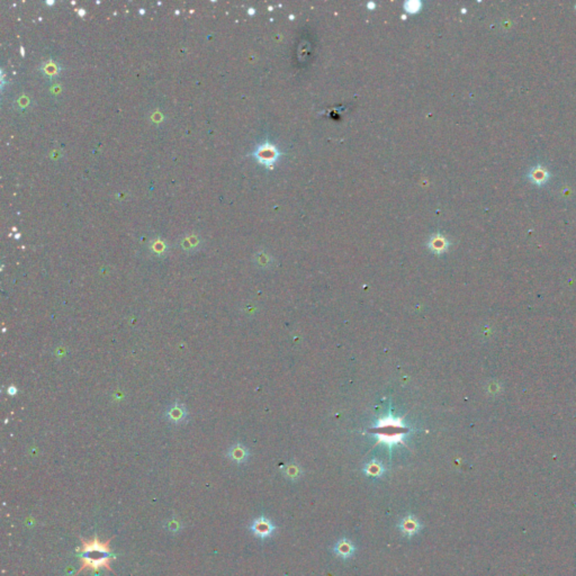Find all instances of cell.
<instances>
[{
    "label": "cell",
    "instance_id": "obj_1",
    "mask_svg": "<svg viewBox=\"0 0 576 576\" xmlns=\"http://www.w3.org/2000/svg\"><path fill=\"white\" fill-rule=\"evenodd\" d=\"M80 539L83 547L78 549V552L80 553L79 558L81 562L78 574L85 570L96 571L102 567L111 571L110 562L114 559V556L110 553L109 548L110 539L105 542L100 541L97 537L91 540H85L84 538H80Z\"/></svg>",
    "mask_w": 576,
    "mask_h": 576
},
{
    "label": "cell",
    "instance_id": "obj_2",
    "mask_svg": "<svg viewBox=\"0 0 576 576\" xmlns=\"http://www.w3.org/2000/svg\"><path fill=\"white\" fill-rule=\"evenodd\" d=\"M249 529L254 533L255 537H257L261 540H265L274 536L275 530H276V526H275L268 518L260 515L259 518L255 519L254 521H252Z\"/></svg>",
    "mask_w": 576,
    "mask_h": 576
},
{
    "label": "cell",
    "instance_id": "obj_3",
    "mask_svg": "<svg viewBox=\"0 0 576 576\" xmlns=\"http://www.w3.org/2000/svg\"><path fill=\"white\" fill-rule=\"evenodd\" d=\"M396 528L402 533V536L406 538H412L418 534L423 529V523L414 514L408 513L404 515L402 519L397 522Z\"/></svg>",
    "mask_w": 576,
    "mask_h": 576
},
{
    "label": "cell",
    "instance_id": "obj_4",
    "mask_svg": "<svg viewBox=\"0 0 576 576\" xmlns=\"http://www.w3.org/2000/svg\"><path fill=\"white\" fill-rule=\"evenodd\" d=\"M165 418L170 425L173 426H180L183 423L187 422L188 420V410L184 403L179 401H174V402L169 405L165 412Z\"/></svg>",
    "mask_w": 576,
    "mask_h": 576
},
{
    "label": "cell",
    "instance_id": "obj_5",
    "mask_svg": "<svg viewBox=\"0 0 576 576\" xmlns=\"http://www.w3.org/2000/svg\"><path fill=\"white\" fill-rule=\"evenodd\" d=\"M356 545L348 538H341L333 545L332 552L334 555L343 560L351 559L356 554Z\"/></svg>",
    "mask_w": 576,
    "mask_h": 576
},
{
    "label": "cell",
    "instance_id": "obj_6",
    "mask_svg": "<svg viewBox=\"0 0 576 576\" xmlns=\"http://www.w3.org/2000/svg\"><path fill=\"white\" fill-rule=\"evenodd\" d=\"M226 457L234 463L243 464L249 459L250 452H249L248 449L245 448L243 445L236 444L231 446V447L228 449V451H226Z\"/></svg>",
    "mask_w": 576,
    "mask_h": 576
},
{
    "label": "cell",
    "instance_id": "obj_7",
    "mask_svg": "<svg viewBox=\"0 0 576 576\" xmlns=\"http://www.w3.org/2000/svg\"><path fill=\"white\" fill-rule=\"evenodd\" d=\"M363 471L366 476H369V477H373V478H380V477L384 476L386 468L384 467V465H383L381 462H378V460H376V459H373L371 462L366 464L365 467L363 468Z\"/></svg>",
    "mask_w": 576,
    "mask_h": 576
},
{
    "label": "cell",
    "instance_id": "obj_8",
    "mask_svg": "<svg viewBox=\"0 0 576 576\" xmlns=\"http://www.w3.org/2000/svg\"><path fill=\"white\" fill-rule=\"evenodd\" d=\"M256 155H257V158L261 162L269 163V162H273L274 160H276L277 152H276V150H275L274 147H270V146H268V144H265V146H261L258 149V151L256 152Z\"/></svg>",
    "mask_w": 576,
    "mask_h": 576
},
{
    "label": "cell",
    "instance_id": "obj_9",
    "mask_svg": "<svg viewBox=\"0 0 576 576\" xmlns=\"http://www.w3.org/2000/svg\"><path fill=\"white\" fill-rule=\"evenodd\" d=\"M529 176L533 183L537 185H542L548 180L549 173L547 171V169H545L542 166H537L531 169Z\"/></svg>",
    "mask_w": 576,
    "mask_h": 576
},
{
    "label": "cell",
    "instance_id": "obj_10",
    "mask_svg": "<svg viewBox=\"0 0 576 576\" xmlns=\"http://www.w3.org/2000/svg\"><path fill=\"white\" fill-rule=\"evenodd\" d=\"M282 474H284V476L287 479H289V481L294 482V481H297V479H299L300 477H302L303 470H302V468H300V466L297 465V464L291 463L284 467Z\"/></svg>",
    "mask_w": 576,
    "mask_h": 576
},
{
    "label": "cell",
    "instance_id": "obj_11",
    "mask_svg": "<svg viewBox=\"0 0 576 576\" xmlns=\"http://www.w3.org/2000/svg\"><path fill=\"white\" fill-rule=\"evenodd\" d=\"M150 250L153 255L159 256V257H162V256H165L167 250H168V245H167L165 241L155 240L154 242L151 243Z\"/></svg>",
    "mask_w": 576,
    "mask_h": 576
},
{
    "label": "cell",
    "instance_id": "obj_12",
    "mask_svg": "<svg viewBox=\"0 0 576 576\" xmlns=\"http://www.w3.org/2000/svg\"><path fill=\"white\" fill-rule=\"evenodd\" d=\"M447 241L442 236H434L430 242L431 249H432L436 254H441V252H444L446 249H447Z\"/></svg>",
    "mask_w": 576,
    "mask_h": 576
},
{
    "label": "cell",
    "instance_id": "obj_13",
    "mask_svg": "<svg viewBox=\"0 0 576 576\" xmlns=\"http://www.w3.org/2000/svg\"><path fill=\"white\" fill-rule=\"evenodd\" d=\"M198 245H199L198 240L194 239V237H188V239L183 241V249L186 251H189V252L198 248Z\"/></svg>",
    "mask_w": 576,
    "mask_h": 576
},
{
    "label": "cell",
    "instance_id": "obj_14",
    "mask_svg": "<svg viewBox=\"0 0 576 576\" xmlns=\"http://www.w3.org/2000/svg\"><path fill=\"white\" fill-rule=\"evenodd\" d=\"M65 352H66V348L65 347H58V349L54 352V355H55V357H59V358H62V357L65 356Z\"/></svg>",
    "mask_w": 576,
    "mask_h": 576
},
{
    "label": "cell",
    "instance_id": "obj_15",
    "mask_svg": "<svg viewBox=\"0 0 576 576\" xmlns=\"http://www.w3.org/2000/svg\"><path fill=\"white\" fill-rule=\"evenodd\" d=\"M17 393H18V389H17L16 386L12 385V386H9L8 389H7V394H8V395H10V396H15Z\"/></svg>",
    "mask_w": 576,
    "mask_h": 576
}]
</instances>
